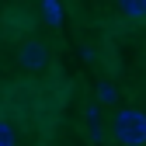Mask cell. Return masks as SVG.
Returning a JSON list of instances; mask_svg holds the SVG:
<instances>
[{
    "label": "cell",
    "mask_w": 146,
    "mask_h": 146,
    "mask_svg": "<svg viewBox=\"0 0 146 146\" xmlns=\"http://www.w3.org/2000/svg\"><path fill=\"white\" fill-rule=\"evenodd\" d=\"M0 146H17V136L11 129V122H4V118H0Z\"/></svg>",
    "instance_id": "4"
},
{
    "label": "cell",
    "mask_w": 146,
    "mask_h": 146,
    "mask_svg": "<svg viewBox=\"0 0 146 146\" xmlns=\"http://www.w3.org/2000/svg\"><path fill=\"white\" fill-rule=\"evenodd\" d=\"M17 66L21 70H31V73H38V70H45L49 66V49L42 45V42H21L17 45Z\"/></svg>",
    "instance_id": "2"
},
{
    "label": "cell",
    "mask_w": 146,
    "mask_h": 146,
    "mask_svg": "<svg viewBox=\"0 0 146 146\" xmlns=\"http://www.w3.org/2000/svg\"><path fill=\"white\" fill-rule=\"evenodd\" d=\"M118 11L129 21H146V0H118Z\"/></svg>",
    "instance_id": "3"
},
{
    "label": "cell",
    "mask_w": 146,
    "mask_h": 146,
    "mask_svg": "<svg viewBox=\"0 0 146 146\" xmlns=\"http://www.w3.org/2000/svg\"><path fill=\"white\" fill-rule=\"evenodd\" d=\"M111 132L122 146H146V111L139 108H122L115 115Z\"/></svg>",
    "instance_id": "1"
}]
</instances>
